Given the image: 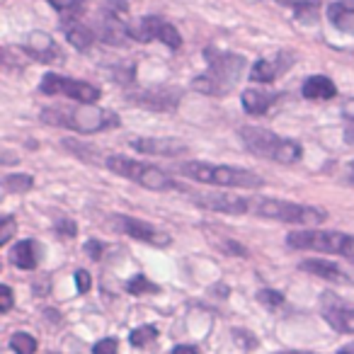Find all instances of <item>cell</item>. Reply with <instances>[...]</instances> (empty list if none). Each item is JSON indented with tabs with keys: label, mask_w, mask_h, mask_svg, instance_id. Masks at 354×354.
<instances>
[{
	"label": "cell",
	"mask_w": 354,
	"mask_h": 354,
	"mask_svg": "<svg viewBox=\"0 0 354 354\" xmlns=\"http://www.w3.org/2000/svg\"><path fill=\"white\" fill-rule=\"evenodd\" d=\"M204 59H207V73H202L194 80V90L204 95H226L231 88H236V83L241 80L243 68H245V59L238 54H228L216 46H207L204 51Z\"/></svg>",
	"instance_id": "6da1fadb"
},
{
	"label": "cell",
	"mask_w": 354,
	"mask_h": 354,
	"mask_svg": "<svg viewBox=\"0 0 354 354\" xmlns=\"http://www.w3.org/2000/svg\"><path fill=\"white\" fill-rule=\"evenodd\" d=\"M41 122L51 127H64L78 133H97L104 129L119 127V117L109 109L95 104H78V107H46L39 114Z\"/></svg>",
	"instance_id": "7a4b0ae2"
},
{
	"label": "cell",
	"mask_w": 354,
	"mask_h": 354,
	"mask_svg": "<svg viewBox=\"0 0 354 354\" xmlns=\"http://www.w3.org/2000/svg\"><path fill=\"white\" fill-rule=\"evenodd\" d=\"M177 172L189 180H197L204 185H214V187H241V189H257L262 187V177L250 170L233 165H212V162L202 160H187L177 165Z\"/></svg>",
	"instance_id": "3957f363"
},
{
	"label": "cell",
	"mask_w": 354,
	"mask_h": 354,
	"mask_svg": "<svg viewBox=\"0 0 354 354\" xmlns=\"http://www.w3.org/2000/svg\"><path fill=\"white\" fill-rule=\"evenodd\" d=\"M241 141H243V146H245L250 153H255L257 158L281 162V165H294V162H299L301 156H304V148H301L299 141L277 136V133L270 131V129L243 127Z\"/></svg>",
	"instance_id": "277c9868"
},
{
	"label": "cell",
	"mask_w": 354,
	"mask_h": 354,
	"mask_svg": "<svg viewBox=\"0 0 354 354\" xmlns=\"http://www.w3.org/2000/svg\"><path fill=\"white\" fill-rule=\"evenodd\" d=\"M104 165L112 172H117L119 177H127L131 183L141 185L146 189H153V192H167V189H177V192H187V187L177 183L175 177H170L165 170L151 165V162L143 160H133V158H124V156H109L104 160Z\"/></svg>",
	"instance_id": "5b68a950"
},
{
	"label": "cell",
	"mask_w": 354,
	"mask_h": 354,
	"mask_svg": "<svg viewBox=\"0 0 354 354\" xmlns=\"http://www.w3.org/2000/svg\"><path fill=\"white\" fill-rule=\"evenodd\" d=\"M250 214L262 218H274L281 223H294V226H320L328 221V214L323 209L304 207V204L281 202V199L270 197H250Z\"/></svg>",
	"instance_id": "8992f818"
},
{
	"label": "cell",
	"mask_w": 354,
	"mask_h": 354,
	"mask_svg": "<svg viewBox=\"0 0 354 354\" xmlns=\"http://www.w3.org/2000/svg\"><path fill=\"white\" fill-rule=\"evenodd\" d=\"M127 10L129 8L124 0H107L104 3L97 17V30H95L100 41L109 46H122L131 39V32H129L131 22L127 17Z\"/></svg>",
	"instance_id": "52a82bcc"
},
{
	"label": "cell",
	"mask_w": 354,
	"mask_h": 354,
	"mask_svg": "<svg viewBox=\"0 0 354 354\" xmlns=\"http://www.w3.org/2000/svg\"><path fill=\"white\" fill-rule=\"evenodd\" d=\"M39 93L41 95H61V97L75 100L78 104H93L100 100V88L90 83H83V80H73L66 78V75L59 73H46L39 83Z\"/></svg>",
	"instance_id": "ba28073f"
},
{
	"label": "cell",
	"mask_w": 354,
	"mask_h": 354,
	"mask_svg": "<svg viewBox=\"0 0 354 354\" xmlns=\"http://www.w3.org/2000/svg\"><path fill=\"white\" fill-rule=\"evenodd\" d=\"M189 199H192L197 207H204L207 212H216V214H231V216H241V214H250V197H241V194H231V192H192L187 189Z\"/></svg>",
	"instance_id": "9c48e42d"
},
{
	"label": "cell",
	"mask_w": 354,
	"mask_h": 354,
	"mask_svg": "<svg viewBox=\"0 0 354 354\" xmlns=\"http://www.w3.org/2000/svg\"><path fill=\"white\" fill-rule=\"evenodd\" d=\"M344 233L337 231H294L286 236V245L296 248V250H320L330 252V255H339V245H342Z\"/></svg>",
	"instance_id": "30bf717a"
},
{
	"label": "cell",
	"mask_w": 354,
	"mask_h": 354,
	"mask_svg": "<svg viewBox=\"0 0 354 354\" xmlns=\"http://www.w3.org/2000/svg\"><path fill=\"white\" fill-rule=\"evenodd\" d=\"M109 221L117 226V231L127 233V236L136 238V241H143L148 245H156V248H167L172 243L170 233L160 231V228L151 226L146 221H138V218H131V216H112Z\"/></svg>",
	"instance_id": "8fae6325"
},
{
	"label": "cell",
	"mask_w": 354,
	"mask_h": 354,
	"mask_svg": "<svg viewBox=\"0 0 354 354\" xmlns=\"http://www.w3.org/2000/svg\"><path fill=\"white\" fill-rule=\"evenodd\" d=\"M25 54H30L39 64H61L64 61V51L54 41V37H49L46 32H30L25 39Z\"/></svg>",
	"instance_id": "7c38bea8"
},
{
	"label": "cell",
	"mask_w": 354,
	"mask_h": 354,
	"mask_svg": "<svg viewBox=\"0 0 354 354\" xmlns=\"http://www.w3.org/2000/svg\"><path fill=\"white\" fill-rule=\"evenodd\" d=\"M129 146L136 153H146V156H162V158H175L187 153V143L180 138H131Z\"/></svg>",
	"instance_id": "4fadbf2b"
},
{
	"label": "cell",
	"mask_w": 354,
	"mask_h": 354,
	"mask_svg": "<svg viewBox=\"0 0 354 354\" xmlns=\"http://www.w3.org/2000/svg\"><path fill=\"white\" fill-rule=\"evenodd\" d=\"M129 102H136L146 109H156V112H170L180 102V90H141V93L129 95Z\"/></svg>",
	"instance_id": "5bb4252c"
},
{
	"label": "cell",
	"mask_w": 354,
	"mask_h": 354,
	"mask_svg": "<svg viewBox=\"0 0 354 354\" xmlns=\"http://www.w3.org/2000/svg\"><path fill=\"white\" fill-rule=\"evenodd\" d=\"M323 318L330 323V328H335L337 333L354 335V308L339 304L335 296H323Z\"/></svg>",
	"instance_id": "9a60e30c"
},
{
	"label": "cell",
	"mask_w": 354,
	"mask_h": 354,
	"mask_svg": "<svg viewBox=\"0 0 354 354\" xmlns=\"http://www.w3.org/2000/svg\"><path fill=\"white\" fill-rule=\"evenodd\" d=\"M328 17L335 30L344 32V35H354V3L337 0V3H333L328 8Z\"/></svg>",
	"instance_id": "2e32d148"
},
{
	"label": "cell",
	"mask_w": 354,
	"mask_h": 354,
	"mask_svg": "<svg viewBox=\"0 0 354 354\" xmlns=\"http://www.w3.org/2000/svg\"><path fill=\"white\" fill-rule=\"evenodd\" d=\"M301 93L306 100H333L337 95V85L328 75H310V78H306Z\"/></svg>",
	"instance_id": "e0dca14e"
},
{
	"label": "cell",
	"mask_w": 354,
	"mask_h": 354,
	"mask_svg": "<svg viewBox=\"0 0 354 354\" xmlns=\"http://www.w3.org/2000/svg\"><path fill=\"white\" fill-rule=\"evenodd\" d=\"M39 257H41V248L35 241H20L10 252L12 265L20 267V270H35L39 265Z\"/></svg>",
	"instance_id": "ac0fdd59"
},
{
	"label": "cell",
	"mask_w": 354,
	"mask_h": 354,
	"mask_svg": "<svg viewBox=\"0 0 354 354\" xmlns=\"http://www.w3.org/2000/svg\"><path fill=\"white\" fill-rule=\"evenodd\" d=\"M61 27H64V32H66V37H68V41L78 51H88L90 46L95 44V39H97V35H95V32L90 30V27H85L83 22H78V20L61 22Z\"/></svg>",
	"instance_id": "d6986e66"
},
{
	"label": "cell",
	"mask_w": 354,
	"mask_h": 354,
	"mask_svg": "<svg viewBox=\"0 0 354 354\" xmlns=\"http://www.w3.org/2000/svg\"><path fill=\"white\" fill-rule=\"evenodd\" d=\"M301 270L310 272V274L320 277V279H328V281H349V277L342 272V267H337L335 262H328V260H304L301 262Z\"/></svg>",
	"instance_id": "ffe728a7"
},
{
	"label": "cell",
	"mask_w": 354,
	"mask_h": 354,
	"mask_svg": "<svg viewBox=\"0 0 354 354\" xmlns=\"http://www.w3.org/2000/svg\"><path fill=\"white\" fill-rule=\"evenodd\" d=\"M241 100H243V107H245L248 114H255V117H260V114H265L267 109L272 107V102H274V95L250 88V90H245V93L241 95Z\"/></svg>",
	"instance_id": "44dd1931"
},
{
	"label": "cell",
	"mask_w": 354,
	"mask_h": 354,
	"mask_svg": "<svg viewBox=\"0 0 354 354\" xmlns=\"http://www.w3.org/2000/svg\"><path fill=\"white\" fill-rule=\"evenodd\" d=\"M51 8L61 15V22H71L78 20V15L83 12L85 0H46Z\"/></svg>",
	"instance_id": "7402d4cb"
},
{
	"label": "cell",
	"mask_w": 354,
	"mask_h": 354,
	"mask_svg": "<svg viewBox=\"0 0 354 354\" xmlns=\"http://www.w3.org/2000/svg\"><path fill=\"white\" fill-rule=\"evenodd\" d=\"M281 66L277 64V61H267V59H260L255 66H252L250 71V78L255 80V83H272V80L279 75Z\"/></svg>",
	"instance_id": "603a6c76"
},
{
	"label": "cell",
	"mask_w": 354,
	"mask_h": 354,
	"mask_svg": "<svg viewBox=\"0 0 354 354\" xmlns=\"http://www.w3.org/2000/svg\"><path fill=\"white\" fill-rule=\"evenodd\" d=\"M281 6H289L296 10V17L304 22H315V8L320 0H277Z\"/></svg>",
	"instance_id": "cb8c5ba5"
},
{
	"label": "cell",
	"mask_w": 354,
	"mask_h": 354,
	"mask_svg": "<svg viewBox=\"0 0 354 354\" xmlns=\"http://www.w3.org/2000/svg\"><path fill=\"white\" fill-rule=\"evenodd\" d=\"M3 187L12 194H22V192H30V189L35 187V180H32V175H25V172H12V175H6Z\"/></svg>",
	"instance_id": "d4e9b609"
},
{
	"label": "cell",
	"mask_w": 354,
	"mask_h": 354,
	"mask_svg": "<svg viewBox=\"0 0 354 354\" xmlns=\"http://www.w3.org/2000/svg\"><path fill=\"white\" fill-rule=\"evenodd\" d=\"M10 347L15 354H35L37 352V339L30 333H15L10 337Z\"/></svg>",
	"instance_id": "484cf974"
},
{
	"label": "cell",
	"mask_w": 354,
	"mask_h": 354,
	"mask_svg": "<svg viewBox=\"0 0 354 354\" xmlns=\"http://www.w3.org/2000/svg\"><path fill=\"white\" fill-rule=\"evenodd\" d=\"M64 146L68 148V151H73V156L83 158V160H90V162H102V160H100V151H95V148H90V146H83V143L73 141V138H66Z\"/></svg>",
	"instance_id": "4316f807"
},
{
	"label": "cell",
	"mask_w": 354,
	"mask_h": 354,
	"mask_svg": "<svg viewBox=\"0 0 354 354\" xmlns=\"http://www.w3.org/2000/svg\"><path fill=\"white\" fill-rule=\"evenodd\" d=\"M156 337H158V330L153 328V325H141V328H136L129 335V342H131L133 347H146V344L153 342Z\"/></svg>",
	"instance_id": "83f0119b"
},
{
	"label": "cell",
	"mask_w": 354,
	"mask_h": 354,
	"mask_svg": "<svg viewBox=\"0 0 354 354\" xmlns=\"http://www.w3.org/2000/svg\"><path fill=\"white\" fill-rule=\"evenodd\" d=\"M127 291L129 294H158V284H153V281H148L143 274H138V277H133V279H129V284H127Z\"/></svg>",
	"instance_id": "f1b7e54d"
},
{
	"label": "cell",
	"mask_w": 354,
	"mask_h": 354,
	"mask_svg": "<svg viewBox=\"0 0 354 354\" xmlns=\"http://www.w3.org/2000/svg\"><path fill=\"white\" fill-rule=\"evenodd\" d=\"M257 301L265 306H270V308H277V306L284 304V296L279 294V291H272V289H262L260 294H257Z\"/></svg>",
	"instance_id": "f546056e"
},
{
	"label": "cell",
	"mask_w": 354,
	"mask_h": 354,
	"mask_svg": "<svg viewBox=\"0 0 354 354\" xmlns=\"http://www.w3.org/2000/svg\"><path fill=\"white\" fill-rule=\"evenodd\" d=\"M17 228V221L12 216H6L3 218V223H0V245H8V241L12 238V233H15Z\"/></svg>",
	"instance_id": "4dcf8cb0"
},
{
	"label": "cell",
	"mask_w": 354,
	"mask_h": 354,
	"mask_svg": "<svg viewBox=\"0 0 354 354\" xmlns=\"http://www.w3.org/2000/svg\"><path fill=\"white\" fill-rule=\"evenodd\" d=\"M117 349H119L117 339H114V337H104V339H100V342L93 347V354H117Z\"/></svg>",
	"instance_id": "1f68e13d"
},
{
	"label": "cell",
	"mask_w": 354,
	"mask_h": 354,
	"mask_svg": "<svg viewBox=\"0 0 354 354\" xmlns=\"http://www.w3.org/2000/svg\"><path fill=\"white\" fill-rule=\"evenodd\" d=\"M75 286H78L80 294H88V291H90V286H93V279H90V274L85 270L75 272Z\"/></svg>",
	"instance_id": "d6a6232c"
},
{
	"label": "cell",
	"mask_w": 354,
	"mask_h": 354,
	"mask_svg": "<svg viewBox=\"0 0 354 354\" xmlns=\"http://www.w3.org/2000/svg\"><path fill=\"white\" fill-rule=\"evenodd\" d=\"M12 308V291H10V286H0V310L3 313H8V310Z\"/></svg>",
	"instance_id": "836d02e7"
},
{
	"label": "cell",
	"mask_w": 354,
	"mask_h": 354,
	"mask_svg": "<svg viewBox=\"0 0 354 354\" xmlns=\"http://www.w3.org/2000/svg\"><path fill=\"white\" fill-rule=\"evenodd\" d=\"M339 255L347 257V260H352V262H354V236H347V233H344L342 245H339Z\"/></svg>",
	"instance_id": "e575fe53"
},
{
	"label": "cell",
	"mask_w": 354,
	"mask_h": 354,
	"mask_svg": "<svg viewBox=\"0 0 354 354\" xmlns=\"http://www.w3.org/2000/svg\"><path fill=\"white\" fill-rule=\"evenodd\" d=\"M75 231H78V226H75V223L73 221H66V218H64V221H59V223H56V233H61V236H75Z\"/></svg>",
	"instance_id": "d590c367"
},
{
	"label": "cell",
	"mask_w": 354,
	"mask_h": 354,
	"mask_svg": "<svg viewBox=\"0 0 354 354\" xmlns=\"http://www.w3.org/2000/svg\"><path fill=\"white\" fill-rule=\"evenodd\" d=\"M85 250H88V255L93 257V260H100V257H102L104 245H102V243H97V241H88V243H85Z\"/></svg>",
	"instance_id": "8d00e7d4"
},
{
	"label": "cell",
	"mask_w": 354,
	"mask_h": 354,
	"mask_svg": "<svg viewBox=\"0 0 354 354\" xmlns=\"http://www.w3.org/2000/svg\"><path fill=\"white\" fill-rule=\"evenodd\" d=\"M172 354H199L197 347H192V344H177L175 349H172Z\"/></svg>",
	"instance_id": "74e56055"
},
{
	"label": "cell",
	"mask_w": 354,
	"mask_h": 354,
	"mask_svg": "<svg viewBox=\"0 0 354 354\" xmlns=\"http://www.w3.org/2000/svg\"><path fill=\"white\" fill-rule=\"evenodd\" d=\"M342 114L349 119V122H354V100H347V102L342 104Z\"/></svg>",
	"instance_id": "f35d334b"
},
{
	"label": "cell",
	"mask_w": 354,
	"mask_h": 354,
	"mask_svg": "<svg viewBox=\"0 0 354 354\" xmlns=\"http://www.w3.org/2000/svg\"><path fill=\"white\" fill-rule=\"evenodd\" d=\"M344 138H347L349 143H354V127H349V129H347V136H344Z\"/></svg>",
	"instance_id": "ab89813d"
},
{
	"label": "cell",
	"mask_w": 354,
	"mask_h": 354,
	"mask_svg": "<svg viewBox=\"0 0 354 354\" xmlns=\"http://www.w3.org/2000/svg\"><path fill=\"white\" fill-rule=\"evenodd\" d=\"M349 180H352V183H354V162H352V165H349Z\"/></svg>",
	"instance_id": "60d3db41"
},
{
	"label": "cell",
	"mask_w": 354,
	"mask_h": 354,
	"mask_svg": "<svg viewBox=\"0 0 354 354\" xmlns=\"http://www.w3.org/2000/svg\"><path fill=\"white\" fill-rule=\"evenodd\" d=\"M281 354H310V352H281Z\"/></svg>",
	"instance_id": "b9f144b4"
},
{
	"label": "cell",
	"mask_w": 354,
	"mask_h": 354,
	"mask_svg": "<svg viewBox=\"0 0 354 354\" xmlns=\"http://www.w3.org/2000/svg\"><path fill=\"white\" fill-rule=\"evenodd\" d=\"M337 354H352V352H347V349H344V352H337Z\"/></svg>",
	"instance_id": "7bdbcfd3"
}]
</instances>
